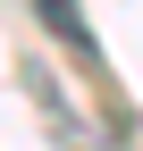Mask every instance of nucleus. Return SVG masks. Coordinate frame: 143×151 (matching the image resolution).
I'll use <instances>...</instances> for the list:
<instances>
[{
    "mask_svg": "<svg viewBox=\"0 0 143 151\" xmlns=\"http://www.w3.org/2000/svg\"><path fill=\"white\" fill-rule=\"evenodd\" d=\"M34 9H42V25L59 34V42L76 50L84 67H101V42H93V34H84V17H76V0H34Z\"/></svg>",
    "mask_w": 143,
    "mask_h": 151,
    "instance_id": "1",
    "label": "nucleus"
}]
</instances>
